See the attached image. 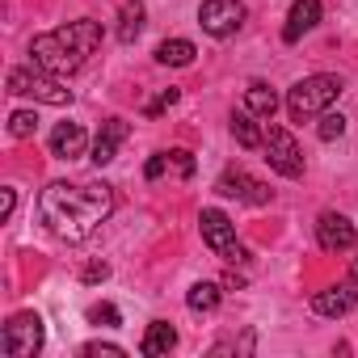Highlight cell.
Masks as SVG:
<instances>
[{"label": "cell", "instance_id": "obj_1", "mask_svg": "<svg viewBox=\"0 0 358 358\" xmlns=\"http://www.w3.org/2000/svg\"><path fill=\"white\" fill-rule=\"evenodd\" d=\"M110 211H114V190H110L106 182H85V186L51 182V186L38 194V215H43V224H47L59 241H68V245L93 236V232L110 220Z\"/></svg>", "mask_w": 358, "mask_h": 358}, {"label": "cell", "instance_id": "obj_2", "mask_svg": "<svg viewBox=\"0 0 358 358\" xmlns=\"http://www.w3.org/2000/svg\"><path fill=\"white\" fill-rule=\"evenodd\" d=\"M97 47H101V26L80 17V22H68L59 30L38 34L30 43V59L38 68H47V72H55V76H72Z\"/></svg>", "mask_w": 358, "mask_h": 358}, {"label": "cell", "instance_id": "obj_3", "mask_svg": "<svg viewBox=\"0 0 358 358\" xmlns=\"http://www.w3.org/2000/svg\"><path fill=\"white\" fill-rule=\"evenodd\" d=\"M337 97H341V76H329V72H320V76H303V80L287 93V114H291L295 122H303V118H320Z\"/></svg>", "mask_w": 358, "mask_h": 358}, {"label": "cell", "instance_id": "obj_4", "mask_svg": "<svg viewBox=\"0 0 358 358\" xmlns=\"http://www.w3.org/2000/svg\"><path fill=\"white\" fill-rule=\"evenodd\" d=\"M9 93H17V97H34V101H43V106H68L72 101V89H64V80L55 76V72H47V68H13L9 72Z\"/></svg>", "mask_w": 358, "mask_h": 358}, {"label": "cell", "instance_id": "obj_5", "mask_svg": "<svg viewBox=\"0 0 358 358\" xmlns=\"http://www.w3.org/2000/svg\"><path fill=\"white\" fill-rule=\"evenodd\" d=\"M199 224H203V241H207V249H211L215 257H224L228 266H241V262H249V249L236 241V228H232V220H228L224 211H215V207H203Z\"/></svg>", "mask_w": 358, "mask_h": 358}, {"label": "cell", "instance_id": "obj_6", "mask_svg": "<svg viewBox=\"0 0 358 358\" xmlns=\"http://www.w3.org/2000/svg\"><path fill=\"white\" fill-rule=\"evenodd\" d=\"M47 341V329H43V316L38 312H17L9 316L5 333H0V350L9 358H34Z\"/></svg>", "mask_w": 358, "mask_h": 358}, {"label": "cell", "instance_id": "obj_7", "mask_svg": "<svg viewBox=\"0 0 358 358\" xmlns=\"http://www.w3.org/2000/svg\"><path fill=\"white\" fill-rule=\"evenodd\" d=\"M215 190H220L224 199H241V203H253V207H266V203H274V190H270L266 182H257L253 173H245L241 164H228V169L220 173Z\"/></svg>", "mask_w": 358, "mask_h": 358}, {"label": "cell", "instance_id": "obj_8", "mask_svg": "<svg viewBox=\"0 0 358 358\" xmlns=\"http://www.w3.org/2000/svg\"><path fill=\"white\" fill-rule=\"evenodd\" d=\"M245 17H249V9L241 0H203V9H199V26L211 38H232L245 26Z\"/></svg>", "mask_w": 358, "mask_h": 358}, {"label": "cell", "instance_id": "obj_9", "mask_svg": "<svg viewBox=\"0 0 358 358\" xmlns=\"http://www.w3.org/2000/svg\"><path fill=\"white\" fill-rule=\"evenodd\" d=\"M262 148H266V160H270L274 173H282V177H303V152H299V143H295V135H291L287 127H270Z\"/></svg>", "mask_w": 358, "mask_h": 358}, {"label": "cell", "instance_id": "obj_10", "mask_svg": "<svg viewBox=\"0 0 358 358\" xmlns=\"http://www.w3.org/2000/svg\"><path fill=\"white\" fill-rule=\"evenodd\" d=\"M354 308H358V278H341L329 291H316V299H312V312L329 316V320H337V316H345Z\"/></svg>", "mask_w": 358, "mask_h": 358}, {"label": "cell", "instance_id": "obj_11", "mask_svg": "<svg viewBox=\"0 0 358 358\" xmlns=\"http://www.w3.org/2000/svg\"><path fill=\"white\" fill-rule=\"evenodd\" d=\"M316 241H320V249H329V253H341V249H350V245L358 241V228H354L345 215H337V211H324V215L316 220Z\"/></svg>", "mask_w": 358, "mask_h": 358}, {"label": "cell", "instance_id": "obj_12", "mask_svg": "<svg viewBox=\"0 0 358 358\" xmlns=\"http://www.w3.org/2000/svg\"><path fill=\"white\" fill-rule=\"evenodd\" d=\"M127 135H131V127H127L122 118H106V122H101V131H97V139H93V156H89V160H93L97 169H101V164H110V160L118 156V143H122Z\"/></svg>", "mask_w": 358, "mask_h": 358}, {"label": "cell", "instance_id": "obj_13", "mask_svg": "<svg viewBox=\"0 0 358 358\" xmlns=\"http://www.w3.org/2000/svg\"><path fill=\"white\" fill-rule=\"evenodd\" d=\"M51 156L55 160H76L80 152H85V143H89V135H85V127L80 122H59L55 131H51Z\"/></svg>", "mask_w": 358, "mask_h": 358}, {"label": "cell", "instance_id": "obj_14", "mask_svg": "<svg viewBox=\"0 0 358 358\" xmlns=\"http://www.w3.org/2000/svg\"><path fill=\"white\" fill-rule=\"evenodd\" d=\"M320 0H295V5H291V17H287V30H282V38L287 43H299L316 22H320Z\"/></svg>", "mask_w": 358, "mask_h": 358}, {"label": "cell", "instance_id": "obj_15", "mask_svg": "<svg viewBox=\"0 0 358 358\" xmlns=\"http://www.w3.org/2000/svg\"><path fill=\"white\" fill-rule=\"evenodd\" d=\"M173 345H177V329H173L169 320H152L148 333H143V341H139V354L160 358V354H169Z\"/></svg>", "mask_w": 358, "mask_h": 358}, {"label": "cell", "instance_id": "obj_16", "mask_svg": "<svg viewBox=\"0 0 358 358\" xmlns=\"http://www.w3.org/2000/svg\"><path fill=\"white\" fill-rule=\"evenodd\" d=\"M194 43L190 38H164L160 47H156V64H164V68H190L194 64Z\"/></svg>", "mask_w": 358, "mask_h": 358}, {"label": "cell", "instance_id": "obj_17", "mask_svg": "<svg viewBox=\"0 0 358 358\" xmlns=\"http://www.w3.org/2000/svg\"><path fill=\"white\" fill-rule=\"evenodd\" d=\"M245 110H249L253 118H274V110H278V93H274L266 80H253V85L245 89Z\"/></svg>", "mask_w": 358, "mask_h": 358}, {"label": "cell", "instance_id": "obj_18", "mask_svg": "<svg viewBox=\"0 0 358 358\" xmlns=\"http://www.w3.org/2000/svg\"><path fill=\"white\" fill-rule=\"evenodd\" d=\"M143 17H148L143 0H127V5L118 9V43H135L143 34Z\"/></svg>", "mask_w": 358, "mask_h": 358}, {"label": "cell", "instance_id": "obj_19", "mask_svg": "<svg viewBox=\"0 0 358 358\" xmlns=\"http://www.w3.org/2000/svg\"><path fill=\"white\" fill-rule=\"evenodd\" d=\"M232 135H236L241 148H262V143H266V131L253 122L249 110H236V114H232Z\"/></svg>", "mask_w": 358, "mask_h": 358}, {"label": "cell", "instance_id": "obj_20", "mask_svg": "<svg viewBox=\"0 0 358 358\" xmlns=\"http://www.w3.org/2000/svg\"><path fill=\"white\" fill-rule=\"evenodd\" d=\"M220 299H224V287L220 282H194L190 287V295H186V303H190V312H215L220 308Z\"/></svg>", "mask_w": 358, "mask_h": 358}, {"label": "cell", "instance_id": "obj_21", "mask_svg": "<svg viewBox=\"0 0 358 358\" xmlns=\"http://www.w3.org/2000/svg\"><path fill=\"white\" fill-rule=\"evenodd\" d=\"M34 131H38V114L34 110H13L9 114V135L13 139H30Z\"/></svg>", "mask_w": 358, "mask_h": 358}, {"label": "cell", "instance_id": "obj_22", "mask_svg": "<svg viewBox=\"0 0 358 358\" xmlns=\"http://www.w3.org/2000/svg\"><path fill=\"white\" fill-rule=\"evenodd\" d=\"M316 135H320L324 143H329V139H341V135H345V118L324 110V114H320V127H316Z\"/></svg>", "mask_w": 358, "mask_h": 358}, {"label": "cell", "instance_id": "obj_23", "mask_svg": "<svg viewBox=\"0 0 358 358\" xmlns=\"http://www.w3.org/2000/svg\"><path fill=\"white\" fill-rule=\"evenodd\" d=\"M177 97H182L177 89H160V93H156V97H152V101L143 106V114H148V118H160V114H164L169 106H177Z\"/></svg>", "mask_w": 358, "mask_h": 358}, {"label": "cell", "instance_id": "obj_24", "mask_svg": "<svg viewBox=\"0 0 358 358\" xmlns=\"http://www.w3.org/2000/svg\"><path fill=\"white\" fill-rule=\"evenodd\" d=\"M169 156V164L177 169V177H194V156L186 152V148H173V152H164Z\"/></svg>", "mask_w": 358, "mask_h": 358}, {"label": "cell", "instance_id": "obj_25", "mask_svg": "<svg viewBox=\"0 0 358 358\" xmlns=\"http://www.w3.org/2000/svg\"><path fill=\"white\" fill-rule=\"evenodd\" d=\"M80 354H85V358H122V345H110V341H89V345H80Z\"/></svg>", "mask_w": 358, "mask_h": 358}, {"label": "cell", "instance_id": "obj_26", "mask_svg": "<svg viewBox=\"0 0 358 358\" xmlns=\"http://www.w3.org/2000/svg\"><path fill=\"white\" fill-rule=\"evenodd\" d=\"M89 320L93 324H118V308L114 303H93L89 308Z\"/></svg>", "mask_w": 358, "mask_h": 358}, {"label": "cell", "instance_id": "obj_27", "mask_svg": "<svg viewBox=\"0 0 358 358\" xmlns=\"http://www.w3.org/2000/svg\"><path fill=\"white\" fill-rule=\"evenodd\" d=\"M106 278H110V266L106 262H93V266L80 270V282H106Z\"/></svg>", "mask_w": 358, "mask_h": 358}, {"label": "cell", "instance_id": "obj_28", "mask_svg": "<svg viewBox=\"0 0 358 358\" xmlns=\"http://www.w3.org/2000/svg\"><path fill=\"white\" fill-rule=\"evenodd\" d=\"M164 169H169V156H164V152H156V156L143 164V177H148V182H156V177H160Z\"/></svg>", "mask_w": 358, "mask_h": 358}, {"label": "cell", "instance_id": "obj_29", "mask_svg": "<svg viewBox=\"0 0 358 358\" xmlns=\"http://www.w3.org/2000/svg\"><path fill=\"white\" fill-rule=\"evenodd\" d=\"M17 211V190H5V199H0V220H13Z\"/></svg>", "mask_w": 358, "mask_h": 358}]
</instances>
